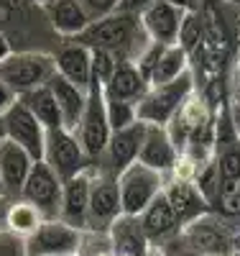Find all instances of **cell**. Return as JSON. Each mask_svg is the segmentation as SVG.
Returning a JSON list of instances; mask_svg holds the SVG:
<instances>
[{
    "label": "cell",
    "instance_id": "obj_6",
    "mask_svg": "<svg viewBox=\"0 0 240 256\" xmlns=\"http://www.w3.org/2000/svg\"><path fill=\"white\" fill-rule=\"evenodd\" d=\"M164 184H166V177L154 172L151 166H146L141 162L130 164L125 172L118 177L120 200H123V216L141 218L143 210L164 192Z\"/></svg>",
    "mask_w": 240,
    "mask_h": 256
},
{
    "label": "cell",
    "instance_id": "obj_34",
    "mask_svg": "<svg viewBox=\"0 0 240 256\" xmlns=\"http://www.w3.org/2000/svg\"><path fill=\"white\" fill-rule=\"evenodd\" d=\"M15 102H18V95L8 88V84H5L3 80H0V118H3V116L13 108Z\"/></svg>",
    "mask_w": 240,
    "mask_h": 256
},
{
    "label": "cell",
    "instance_id": "obj_4",
    "mask_svg": "<svg viewBox=\"0 0 240 256\" xmlns=\"http://www.w3.org/2000/svg\"><path fill=\"white\" fill-rule=\"evenodd\" d=\"M74 134L84 148V154L90 156V162L97 166L100 159L105 156V148L110 144L113 128L107 120V108H105V88L100 82L92 80L90 84V98H87V108L82 113L79 126L74 128Z\"/></svg>",
    "mask_w": 240,
    "mask_h": 256
},
{
    "label": "cell",
    "instance_id": "obj_21",
    "mask_svg": "<svg viewBox=\"0 0 240 256\" xmlns=\"http://www.w3.org/2000/svg\"><path fill=\"white\" fill-rule=\"evenodd\" d=\"M113 256H148L151 244L141 228V220L133 216H123L107 230Z\"/></svg>",
    "mask_w": 240,
    "mask_h": 256
},
{
    "label": "cell",
    "instance_id": "obj_42",
    "mask_svg": "<svg viewBox=\"0 0 240 256\" xmlns=\"http://www.w3.org/2000/svg\"><path fill=\"white\" fill-rule=\"evenodd\" d=\"M31 3H33V6H38V8H46V6H51V3H54V0H31Z\"/></svg>",
    "mask_w": 240,
    "mask_h": 256
},
{
    "label": "cell",
    "instance_id": "obj_35",
    "mask_svg": "<svg viewBox=\"0 0 240 256\" xmlns=\"http://www.w3.org/2000/svg\"><path fill=\"white\" fill-rule=\"evenodd\" d=\"M174 8H179L182 13H200L202 0H169Z\"/></svg>",
    "mask_w": 240,
    "mask_h": 256
},
{
    "label": "cell",
    "instance_id": "obj_38",
    "mask_svg": "<svg viewBox=\"0 0 240 256\" xmlns=\"http://www.w3.org/2000/svg\"><path fill=\"white\" fill-rule=\"evenodd\" d=\"M13 49H10V44H8V38L3 36V34H0V59H3V56H8Z\"/></svg>",
    "mask_w": 240,
    "mask_h": 256
},
{
    "label": "cell",
    "instance_id": "obj_29",
    "mask_svg": "<svg viewBox=\"0 0 240 256\" xmlns=\"http://www.w3.org/2000/svg\"><path fill=\"white\" fill-rule=\"evenodd\" d=\"M205 41V18L202 13H187L182 20V31H179V41L177 46H182L189 56L202 46Z\"/></svg>",
    "mask_w": 240,
    "mask_h": 256
},
{
    "label": "cell",
    "instance_id": "obj_12",
    "mask_svg": "<svg viewBox=\"0 0 240 256\" xmlns=\"http://www.w3.org/2000/svg\"><path fill=\"white\" fill-rule=\"evenodd\" d=\"M146 131H148V126L141 123V120L136 126L125 128V131H115L110 136V144L105 148V156L97 164L100 172L120 177L130 164H136L138 156H141L143 141H146Z\"/></svg>",
    "mask_w": 240,
    "mask_h": 256
},
{
    "label": "cell",
    "instance_id": "obj_23",
    "mask_svg": "<svg viewBox=\"0 0 240 256\" xmlns=\"http://www.w3.org/2000/svg\"><path fill=\"white\" fill-rule=\"evenodd\" d=\"M151 90L148 80L141 74L136 62H118V70L110 80V84L105 88V98L115 100H128V102H141L146 92Z\"/></svg>",
    "mask_w": 240,
    "mask_h": 256
},
{
    "label": "cell",
    "instance_id": "obj_32",
    "mask_svg": "<svg viewBox=\"0 0 240 256\" xmlns=\"http://www.w3.org/2000/svg\"><path fill=\"white\" fill-rule=\"evenodd\" d=\"M82 6H84L87 16H90L92 20H100V18H107V16L118 13L120 0H82Z\"/></svg>",
    "mask_w": 240,
    "mask_h": 256
},
{
    "label": "cell",
    "instance_id": "obj_46",
    "mask_svg": "<svg viewBox=\"0 0 240 256\" xmlns=\"http://www.w3.org/2000/svg\"><path fill=\"white\" fill-rule=\"evenodd\" d=\"M238 80H240V64H238Z\"/></svg>",
    "mask_w": 240,
    "mask_h": 256
},
{
    "label": "cell",
    "instance_id": "obj_31",
    "mask_svg": "<svg viewBox=\"0 0 240 256\" xmlns=\"http://www.w3.org/2000/svg\"><path fill=\"white\" fill-rule=\"evenodd\" d=\"M0 256H28L26 238L15 236L10 230H0Z\"/></svg>",
    "mask_w": 240,
    "mask_h": 256
},
{
    "label": "cell",
    "instance_id": "obj_7",
    "mask_svg": "<svg viewBox=\"0 0 240 256\" xmlns=\"http://www.w3.org/2000/svg\"><path fill=\"white\" fill-rule=\"evenodd\" d=\"M43 162L54 169L61 182H67V180H72V177H77V174H82V172H87V169L95 166L90 162V156L84 154V148H82L77 134L67 131V128L49 131Z\"/></svg>",
    "mask_w": 240,
    "mask_h": 256
},
{
    "label": "cell",
    "instance_id": "obj_24",
    "mask_svg": "<svg viewBox=\"0 0 240 256\" xmlns=\"http://www.w3.org/2000/svg\"><path fill=\"white\" fill-rule=\"evenodd\" d=\"M18 100L36 116V120L46 128V131L64 128V118H61V110H59V102H56V98H54L49 84H43V88H36V90H31L26 95H20Z\"/></svg>",
    "mask_w": 240,
    "mask_h": 256
},
{
    "label": "cell",
    "instance_id": "obj_28",
    "mask_svg": "<svg viewBox=\"0 0 240 256\" xmlns=\"http://www.w3.org/2000/svg\"><path fill=\"white\" fill-rule=\"evenodd\" d=\"M105 108H107V120H110L113 134L115 131H125V128L138 123V102L105 98Z\"/></svg>",
    "mask_w": 240,
    "mask_h": 256
},
{
    "label": "cell",
    "instance_id": "obj_1",
    "mask_svg": "<svg viewBox=\"0 0 240 256\" xmlns=\"http://www.w3.org/2000/svg\"><path fill=\"white\" fill-rule=\"evenodd\" d=\"M79 44L87 49H97L113 54L118 62H138L143 49L148 46V34L143 28L141 16H125V13H113L107 18L92 20L79 38Z\"/></svg>",
    "mask_w": 240,
    "mask_h": 256
},
{
    "label": "cell",
    "instance_id": "obj_16",
    "mask_svg": "<svg viewBox=\"0 0 240 256\" xmlns=\"http://www.w3.org/2000/svg\"><path fill=\"white\" fill-rule=\"evenodd\" d=\"M179 159H182V154H179L177 144H174L169 128L148 126L138 162L146 164V166H151L154 172H159V174H164V177L169 180V177L174 174V169H177Z\"/></svg>",
    "mask_w": 240,
    "mask_h": 256
},
{
    "label": "cell",
    "instance_id": "obj_14",
    "mask_svg": "<svg viewBox=\"0 0 240 256\" xmlns=\"http://www.w3.org/2000/svg\"><path fill=\"white\" fill-rule=\"evenodd\" d=\"M164 195H166L169 205L174 208V212H177L182 228L194 223V220H200V218H205V216H210V212H215L194 180L169 177L166 184H164Z\"/></svg>",
    "mask_w": 240,
    "mask_h": 256
},
{
    "label": "cell",
    "instance_id": "obj_17",
    "mask_svg": "<svg viewBox=\"0 0 240 256\" xmlns=\"http://www.w3.org/2000/svg\"><path fill=\"white\" fill-rule=\"evenodd\" d=\"M54 64H56V74L67 77L72 84L82 90H90L92 84V49H87L79 41L69 38L61 41L54 49Z\"/></svg>",
    "mask_w": 240,
    "mask_h": 256
},
{
    "label": "cell",
    "instance_id": "obj_43",
    "mask_svg": "<svg viewBox=\"0 0 240 256\" xmlns=\"http://www.w3.org/2000/svg\"><path fill=\"white\" fill-rule=\"evenodd\" d=\"M223 3H228V6H238V8H240V0H223Z\"/></svg>",
    "mask_w": 240,
    "mask_h": 256
},
{
    "label": "cell",
    "instance_id": "obj_19",
    "mask_svg": "<svg viewBox=\"0 0 240 256\" xmlns=\"http://www.w3.org/2000/svg\"><path fill=\"white\" fill-rule=\"evenodd\" d=\"M33 164L36 162L28 156V152H23V148L15 146L13 141H5L0 146V177H3V187H5L8 200H20Z\"/></svg>",
    "mask_w": 240,
    "mask_h": 256
},
{
    "label": "cell",
    "instance_id": "obj_33",
    "mask_svg": "<svg viewBox=\"0 0 240 256\" xmlns=\"http://www.w3.org/2000/svg\"><path fill=\"white\" fill-rule=\"evenodd\" d=\"M154 0H120L118 6V13H125V16H143Z\"/></svg>",
    "mask_w": 240,
    "mask_h": 256
},
{
    "label": "cell",
    "instance_id": "obj_8",
    "mask_svg": "<svg viewBox=\"0 0 240 256\" xmlns=\"http://www.w3.org/2000/svg\"><path fill=\"white\" fill-rule=\"evenodd\" d=\"M61 198H64V182L56 177V172L46 162H36L28 180H26L20 200L31 202L43 216V220H59Z\"/></svg>",
    "mask_w": 240,
    "mask_h": 256
},
{
    "label": "cell",
    "instance_id": "obj_27",
    "mask_svg": "<svg viewBox=\"0 0 240 256\" xmlns=\"http://www.w3.org/2000/svg\"><path fill=\"white\" fill-rule=\"evenodd\" d=\"M43 223V216L26 200H10L8 205V216H5V230L15 233L20 238H28L38 230Z\"/></svg>",
    "mask_w": 240,
    "mask_h": 256
},
{
    "label": "cell",
    "instance_id": "obj_11",
    "mask_svg": "<svg viewBox=\"0 0 240 256\" xmlns=\"http://www.w3.org/2000/svg\"><path fill=\"white\" fill-rule=\"evenodd\" d=\"M3 120H5L8 141H13L15 146L23 148V152H28V156H31L33 162H43V152H46V136H49V131L36 120V116L26 108V105L18 100L13 108L3 116Z\"/></svg>",
    "mask_w": 240,
    "mask_h": 256
},
{
    "label": "cell",
    "instance_id": "obj_44",
    "mask_svg": "<svg viewBox=\"0 0 240 256\" xmlns=\"http://www.w3.org/2000/svg\"><path fill=\"white\" fill-rule=\"evenodd\" d=\"M0 198H5V187H3V177H0Z\"/></svg>",
    "mask_w": 240,
    "mask_h": 256
},
{
    "label": "cell",
    "instance_id": "obj_10",
    "mask_svg": "<svg viewBox=\"0 0 240 256\" xmlns=\"http://www.w3.org/2000/svg\"><path fill=\"white\" fill-rule=\"evenodd\" d=\"M84 244V230H77L64 220H43L33 236L26 238L28 256H64L79 254Z\"/></svg>",
    "mask_w": 240,
    "mask_h": 256
},
{
    "label": "cell",
    "instance_id": "obj_39",
    "mask_svg": "<svg viewBox=\"0 0 240 256\" xmlns=\"http://www.w3.org/2000/svg\"><path fill=\"white\" fill-rule=\"evenodd\" d=\"M233 246H235V256H240V223L235 226V236H233Z\"/></svg>",
    "mask_w": 240,
    "mask_h": 256
},
{
    "label": "cell",
    "instance_id": "obj_5",
    "mask_svg": "<svg viewBox=\"0 0 240 256\" xmlns=\"http://www.w3.org/2000/svg\"><path fill=\"white\" fill-rule=\"evenodd\" d=\"M235 226L233 220L210 212V216L194 220L182 228V236L177 238L179 246L189 251H200V254H212V256H235L233 236H235Z\"/></svg>",
    "mask_w": 240,
    "mask_h": 256
},
{
    "label": "cell",
    "instance_id": "obj_3",
    "mask_svg": "<svg viewBox=\"0 0 240 256\" xmlns=\"http://www.w3.org/2000/svg\"><path fill=\"white\" fill-rule=\"evenodd\" d=\"M197 92V77L194 70L179 80H174L169 84H156L146 92V98L138 102V120L146 126H161L169 128V123L174 120L182 110V105Z\"/></svg>",
    "mask_w": 240,
    "mask_h": 256
},
{
    "label": "cell",
    "instance_id": "obj_22",
    "mask_svg": "<svg viewBox=\"0 0 240 256\" xmlns=\"http://www.w3.org/2000/svg\"><path fill=\"white\" fill-rule=\"evenodd\" d=\"M49 88L59 102V110H61V118H64V128L67 131H74L82 120V113L87 108V98H90V90H82L77 84H72L67 77L61 74H54Z\"/></svg>",
    "mask_w": 240,
    "mask_h": 256
},
{
    "label": "cell",
    "instance_id": "obj_13",
    "mask_svg": "<svg viewBox=\"0 0 240 256\" xmlns=\"http://www.w3.org/2000/svg\"><path fill=\"white\" fill-rule=\"evenodd\" d=\"M138 220H141V228L146 233L151 248H169L182 236V223L177 218V212H174V208L169 205L164 192L143 210V216Z\"/></svg>",
    "mask_w": 240,
    "mask_h": 256
},
{
    "label": "cell",
    "instance_id": "obj_40",
    "mask_svg": "<svg viewBox=\"0 0 240 256\" xmlns=\"http://www.w3.org/2000/svg\"><path fill=\"white\" fill-rule=\"evenodd\" d=\"M5 141H8V134H5V120L0 118V146H3Z\"/></svg>",
    "mask_w": 240,
    "mask_h": 256
},
{
    "label": "cell",
    "instance_id": "obj_26",
    "mask_svg": "<svg viewBox=\"0 0 240 256\" xmlns=\"http://www.w3.org/2000/svg\"><path fill=\"white\" fill-rule=\"evenodd\" d=\"M189 72H192V56L182 46H169L164 52V56L159 59L154 74H151V88H156V84H169V82L179 80Z\"/></svg>",
    "mask_w": 240,
    "mask_h": 256
},
{
    "label": "cell",
    "instance_id": "obj_37",
    "mask_svg": "<svg viewBox=\"0 0 240 256\" xmlns=\"http://www.w3.org/2000/svg\"><path fill=\"white\" fill-rule=\"evenodd\" d=\"M8 205H10V200H8V198H0V230H5V216H8Z\"/></svg>",
    "mask_w": 240,
    "mask_h": 256
},
{
    "label": "cell",
    "instance_id": "obj_25",
    "mask_svg": "<svg viewBox=\"0 0 240 256\" xmlns=\"http://www.w3.org/2000/svg\"><path fill=\"white\" fill-rule=\"evenodd\" d=\"M217 172H220V198L235 195L240 187V141L215 152Z\"/></svg>",
    "mask_w": 240,
    "mask_h": 256
},
{
    "label": "cell",
    "instance_id": "obj_9",
    "mask_svg": "<svg viewBox=\"0 0 240 256\" xmlns=\"http://www.w3.org/2000/svg\"><path fill=\"white\" fill-rule=\"evenodd\" d=\"M123 218V200H120V187L118 177L95 172L92 192H90V218H87V230L90 233H107L113 223Z\"/></svg>",
    "mask_w": 240,
    "mask_h": 256
},
{
    "label": "cell",
    "instance_id": "obj_45",
    "mask_svg": "<svg viewBox=\"0 0 240 256\" xmlns=\"http://www.w3.org/2000/svg\"><path fill=\"white\" fill-rule=\"evenodd\" d=\"M64 256H82V254H64Z\"/></svg>",
    "mask_w": 240,
    "mask_h": 256
},
{
    "label": "cell",
    "instance_id": "obj_2",
    "mask_svg": "<svg viewBox=\"0 0 240 256\" xmlns=\"http://www.w3.org/2000/svg\"><path fill=\"white\" fill-rule=\"evenodd\" d=\"M56 74L54 54L46 52H10L0 59V80L20 98L36 88L49 84Z\"/></svg>",
    "mask_w": 240,
    "mask_h": 256
},
{
    "label": "cell",
    "instance_id": "obj_36",
    "mask_svg": "<svg viewBox=\"0 0 240 256\" xmlns=\"http://www.w3.org/2000/svg\"><path fill=\"white\" fill-rule=\"evenodd\" d=\"M169 254H174V256H212V254H200V251H189V248H184V246H179L177 241H174L169 248H166Z\"/></svg>",
    "mask_w": 240,
    "mask_h": 256
},
{
    "label": "cell",
    "instance_id": "obj_15",
    "mask_svg": "<svg viewBox=\"0 0 240 256\" xmlns=\"http://www.w3.org/2000/svg\"><path fill=\"white\" fill-rule=\"evenodd\" d=\"M95 172H97V166L87 169V172L64 182L59 220H64L67 226H72L77 230H87V218H90V192H92Z\"/></svg>",
    "mask_w": 240,
    "mask_h": 256
},
{
    "label": "cell",
    "instance_id": "obj_30",
    "mask_svg": "<svg viewBox=\"0 0 240 256\" xmlns=\"http://www.w3.org/2000/svg\"><path fill=\"white\" fill-rule=\"evenodd\" d=\"M115 70H118V59L113 54L92 49V80L95 82H100L102 88H107L113 74H115Z\"/></svg>",
    "mask_w": 240,
    "mask_h": 256
},
{
    "label": "cell",
    "instance_id": "obj_41",
    "mask_svg": "<svg viewBox=\"0 0 240 256\" xmlns=\"http://www.w3.org/2000/svg\"><path fill=\"white\" fill-rule=\"evenodd\" d=\"M148 256H174V254H169L166 248H151V251H148Z\"/></svg>",
    "mask_w": 240,
    "mask_h": 256
},
{
    "label": "cell",
    "instance_id": "obj_18",
    "mask_svg": "<svg viewBox=\"0 0 240 256\" xmlns=\"http://www.w3.org/2000/svg\"><path fill=\"white\" fill-rule=\"evenodd\" d=\"M184 16L187 13L174 8L169 0H154L151 8L141 16V20H143V28H146L151 41L164 44V46H177Z\"/></svg>",
    "mask_w": 240,
    "mask_h": 256
},
{
    "label": "cell",
    "instance_id": "obj_47",
    "mask_svg": "<svg viewBox=\"0 0 240 256\" xmlns=\"http://www.w3.org/2000/svg\"><path fill=\"white\" fill-rule=\"evenodd\" d=\"M238 192H240V187H238Z\"/></svg>",
    "mask_w": 240,
    "mask_h": 256
},
{
    "label": "cell",
    "instance_id": "obj_20",
    "mask_svg": "<svg viewBox=\"0 0 240 256\" xmlns=\"http://www.w3.org/2000/svg\"><path fill=\"white\" fill-rule=\"evenodd\" d=\"M43 13H46L49 26L54 28V34L61 41L79 38L92 24V18L87 16L82 0H54L51 6L43 8Z\"/></svg>",
    "mask_w": 240,
    "mask_h": 256
}]
</instances>
